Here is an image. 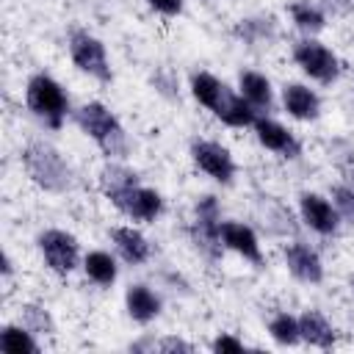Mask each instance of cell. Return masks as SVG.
<instances>
[{"instance_id":"obj_30","label":"cell","mask_w":354,"mask_h":354,"mask_svg":"<svg viewBox=\"0 0 354 354\" xmlns=\"http://www.w3.org/2000/svg\"><path fill=\"white\" fill-rule=\"evenodd\" d=\"M11 271H14V263H11V257H8V254H3V277L8 279V277H11Z\"/></svg>"},{"instance_id":"obj_26","label":"cell","mask_w":354,"mask_h":354,"mask_svg":"<svg viewBox=\"0 0 354 354\" xmlns=\"http://www.w3.org/2000/svg\"><path fill=\"white\" fill-rule=\"evenodd\" d=\"M332 205L340 213V218L354 224V188L351 185H335L332 188Z\"/></svg>"},{"instance_id":"obj_13","label":"cell","mask_w":354,"mask_h":354,"mask_svg":"<svg viewBox=\"0 0 354 354\" xmlns=\"http://www.w3.org/2000/svg\"><path fill=\"white\" fill-rule=\"evenodd\" d=\"M285 266L288 271L301 279V282H310V285H318L324 279V263L318 257L315 249H310L307 243L301 241H293L285 246Z\"/></svg>"},{"instance_id":"obj_15","label":"cell","mask_w":354,"mask_h":354,"mask_svg":"<svg viewBox=\"0 0 354 354\" xmlns=\"http://www.w3.org/2000/svg\"><path fill=\"white\" fill-rule=\"evenodd\" d=\"M111 241L119 252V257L130 266H141L152 257V243L147 241V235L136 227H113L111 230Z\"/></svg>"},{"instance_id":"obj_14","label":"cell","mask_w":354,"mask_h":354,"mask_svg":"<svg viewBox=\"0 0 354 354\" xmlns=\"http://www.w3.org/2000/svg\"><path fill=\"white\" fill-rule=\"evenodd\" d=\"M282 105L299 122H313V119L321 116V97L310 86H304V83H285Z\"/></svg>"},{"instance_id":"obj_23","label":"cell","mask_w":354,"mask_h":354,"mask_svg":"<svg viewBox=\"0 0 354 354\" xmlns=\"http://www.w3.org/2000/svg\"><path fill=\"white\" fill-rule=\"evenodd\" d=\"M268 332L279 346H296L301 343V329H299V318L290 313H277L268 321Z\"/></svg>"},{"instance_id":"obj_10","label":"cell","mask_w":354,"mask_h":354,"mask_svg":"<svg viewBox=\"0 0 354 354\" xmlns=\"http://www.w3.org/2000/svg\"><path fill=\"white\" fill-rule=\"evenodd\" d=\"M299 210H301V218L310 230H315L318 235H335L337 227H340V213L335 210V205L321 196V194H301L299 196Z\"/></svg>"},{"instance_id":"obj_19","label":"cell","mask_w":354,"mask_h":354,"mask_svg":"<svg viewBox=\"0 0 354 354\" xmlns=\"http://www.w3.org/2000/svg\"><path fill=\"white\" fill-rule=\"evenodd\" d=\"M227 83H221L216 75H210V72H194L191 75V94H194V100L199 102V105H205L207 111H218L221 108V102H224V97H227Z\"/></svg>"},{"instance_id":"obj_7","label":"cell","mask_w":354,"mask_h":354,"mask_svg":"<svg viewBox=\"0 0 354 354\" xmlns=\"http://www.w3.org/2000/svg\"><path fill=\"white\" fill-rule=\"evenodd\" d=\"M39 249H41V257L44 263L50 266V271L66 277L77 268L80 263V246H77V238L66 230H44L39 238H36Z\"/></svg>"},{"instance_id":"obj_17","label":"cell","mask_w":354,"mask_h":354,"mask_svg":"<svg viewBox=\"0 0 354 354\" xmlns=\"http://www.w3.org/2000/svg\"><path fill=\"white\" fill-rule=\"evenodd\" d=\"M299 329H301V340L310 343V346H315V348H332L335 340H337L335 326L318 310H304L299 315Z\"/></svg>"},{"instance_id":"obj_1","label":"cell","mask_w":354,"mask_h":354,"mask_svg":"<svg viewBox=\"0 0 354 354\" xmlns=\"http://www.w3.org/2000/svg\"><path fill=\"white\" fill-rule=\"evenodd\" d=\"M75 122L108 158H127V133L105 102H83L75 111Z\"/></svg>"},{"instance_id":"obj_4","label":"cell","mask_w":354,"mask_h":354,"mask_svg":"<svg viewBox=\"0 0 354 354\" xmlns=\"http://www.w3.org/2000/svg\"><path fill=\"white\" fill-rule=\"evenodd\" d=\"M105 196L111 199V205L116 210H122L133 221H155L163 213V196L155 188L138 185V180L111 188V191H105Z\"/></svg>"},{"instance_id":"obj_11","label":"cell","mask_w":354,"mask_h":354,"mask_svg":"<svg viewBox=\"0 0 354 354\" xmlns=\"http://www.w3.org/2000/svg\"><path fill=\"white\" fill-rule=\"evenodd\" d=\"M254 136H257V141H260L268 152H274V155H279V158H299V155H301L299 138H296L285 124H279L277 119L257 116V122H254Z\"/></svg>"},{"instance_id":"obj_12","label":"cell","mask_w":354,"mask_h":354,"mask_svg":"<svg viewBox=\"0 0 354 354\" xmlns=\"http://www.w3.org/2000/svg\"><path fill=\"white\" fill-rule=\"evenodd\" d=\"M218 235H221V246L241 254L243 260L254 263L257 268L263 266V252H260V241L254 235V230L243 221H221L218 227Z\"/></svg>"},{"instance_id":"obj_27","label":"cell","mask_w":354,"mask_h":354,"mask_svg":"<svg viewBox=\"0 0 354 354\" xmlns=\"http://www.w3.org/2000/svg\"><path fill=\"white\" fill-rule=\"evenodd\" d=\"M147 6L158 14H163V17H177V14H183L185 3L183 0H147Z\"/></svg>"},{"instance_id":"obj_25","label":"cell","mask_w":354,"mask_h":354,"mask_svg":"<svg viewBox=\"0 0 354 354\" xmlns=\"http://www.w3.org/2000/svg\"><path fill=\"white\" fill-rule=\"evenodd\" d=\"M22 324H25L28 329L39 332V335L53 332V318H50V313H47L44 307H36V304H25V307H22Z\"/></svg>"},{"instance_id":"obj_9","label":"cell","mask_w":354,"mask_h":354,"mask_svg":"<svg viewBox=\"0 0 354 354\" xmlns=\"http://www.w3.org/2000/svg\"><path fill=\"white\" fill-rule=\"evenodd\" d=\"M196 218H194V241L196 246L207 254V257H218L221 254V235H218V227H221V213H218V202L213 194L202 196L194 207Z\"/></svg>"},{"instance_id":"obj_2","label":"cell","mask_w":354,"mask_h":354,"mask_svg":"<svg viewBox=\"0 0 354 354\" xmlns=\"http://www.w3.org/2000/svg\"><path fill=\"white\" fill-rule=\"evenodd\" d=\"M22 166H25L28 177L44 191L61 194V191L72 188V183H75L69 160L47 141H30L22 152Z\"/></svg>"},{"instance_id":"obj_28","label":"cell","mask_w":354,"mask_h":354,"mask_svg":"<svg viewBox=\"0 0 354 354\" xmlns=\"http://www.w3.org/2000/svg\"><path fill=\"white\" fill-rule=\"evenodd\" d=\"M210 348L213 351H243V340H238V337H232V335H218L213 343H210Z\"/></svg>"},{"instance_id":"obj_24","label":"cell","mask_w":354,"mask_h":354,"mask_svg":"<svg viewBox=\"0 0 354 354\" xmlns=\"http://www.w3.org/2000/svg\"><path fill=\"white\" fill-rule=\"evenodd\" d=\"M290 17H293L296 28H299V30H304V33H318V30H324V25H326L324 14H321L315 6L301 3V0L290 6Z\"/></svg>"},{"instance_id":"obj_31","label":"cell","mask_w":354,"mask_h":354,"mask_svg":"<svg viewBox=\"0 0 354 354\" xmlns=\"http://www.w3.org/2000/svg\"><path fill=\"white\" fill-rule=\"evenodd\" d=\"M351 288H354V279H351Z\"/></svg>"},{"instance_id":"obj_22","label":"cell","mask_w":354,"mask_h":354,"mask_svg":"<svg viewBox=\"0 0 354 354\" xmlns=\"http://www.w3.org/2000/svg\"><path fill=\"white\" fill-rule=\"evenodd\" d=\"M36 332L28 329L25 324H6L0 329V351L6 354H36L39 343L33 337Z\"/></svg>"},{"instance_id":"obj_5","label":"cell","mask_w":354,"mask_h":354,"mask_svg":"<svg viewBox=\"0 0 354 354\" xmlns=\"http://www.w3.org/2000/svg\"><path fill=\"white\" fill-rule=\"evenodd\" d=\"M69 55L80 72L97 77L100 83H111L113 72L108 64V53L97 36H91L88 30H72L69 33Z\"/></svg>"},{"instance_id":"obj_20","label":"cell","mask_w":354,"mask_h":354,"mask_svg":"<svg viewBox=\"0 0 354 354\" xmlns=\"http://www.w3.org/2000/svg\"><path fill=\"white\" fill-rule=\"evenodd\" d=\"M238 88L241 94L257 108V111H271L274 105V91H271V80L254 69H243L238 75Z\"/></svg>"},{"instance_id":"obj_16","label":"cell","mask_w":354,"mask_h":354,"mask_svg":"<svg viewBox=\"0 0 354 354\" xmlns=\"http://www.w3.org/2000/svg\"><path fill=\"white\" fill-rule=\"evenodd\" d=\"M124 307H127V315L136 321V324H149L160 315V299L152 288L147 285H130L127 293H124Z\"/></svg>"},{"instance_id":"obj_29","label":"cell","mask_w":354,"mask_h":354,"mask_svg":"<svg viewBox=\"0 0 354 354\" xmlns=\"http://www.w3.org/2000/svg\"><path fill=\"white\" fill-rule=\"evenodd\" d=\"M155 348L158 351H194V346L180 340V337H163L160 343H155Z\"/></svg>"},{"instance_id":"obj_6","label":"cell","mask_w":354,"mask_h":354,"mask_svg":"<svg viewBox=\"0 0 354 354\" xmlns=\"http://www.w3.org/2000/svg\"><path fill=\"white\" fill-rule=\"evenodd\" d=\"M293 58H296V64L301 66L304 75H310L313 80H318V83H324V86L335 83L337 75H340V61H337V55H335L326 44H321L318 39H301V41H296Z\"/></svg>"},{"instance_id":"obj_3","label":"cell","mask_w":354,"mask_h":354,"mask_svg":"<svg viewBox=\"0 0 354 354\" xmlns=\"http://www.w3.org/2000/svg\"><path fill=\"white\" fill-rule=\"evenodd\" d=\"M25 102H28L30 113L53 130H58L69 113V97H66L64 86L55 77H50L47 72H36L28 77Z\"/></svg>"},{"instance_id":"obj_21","label":"cell","mask_w":354,"mask_h":354,"mask_svg":"<svg viewBox=\"0 0 354 354\" xmlns=\"http://www.w3.org/2000/svg\"><path fill=\"white\" fill-rule=\"evenodd\" d=\"M83 271H86V277H88L94 285H100V288H111V285L116 282V274H119L116 260H113L108 252H102V249H94V252H88V254L83 257Z\"/></svg>"},{"instance_id":"obj_18","label":"cell","mask_w":354,"mask_h":354,"mask_svg":"<svg viewBox=\"0 0 354 354\" xmlns=\"http://www.w3.org/2000/svg\"><path fill=\"white\" fill-rule=\"evenodd\" d=\"M216 116H218L224 124H230V127H254L260 111H257L243 94L227 91V97H224L221 108L216 111Z\"/></svg>"},{"instance_id":"obj_8","label":"cell","mask_w":354,"mask_h":354,"mask_svg":"<svg viewBox=\"0 0 354 354\" xmlns=\"http://www.w3.org/2000/svg\"><path fill=\"white\" fill-rule=\"evenodd\" d=\"M191 158L199 166V171H205L216 183H221V185H230L232 183V177H235V160H232L230 149L221 147L218 141H207V138L191 141Z\"/></svg>"}]
</instances>
